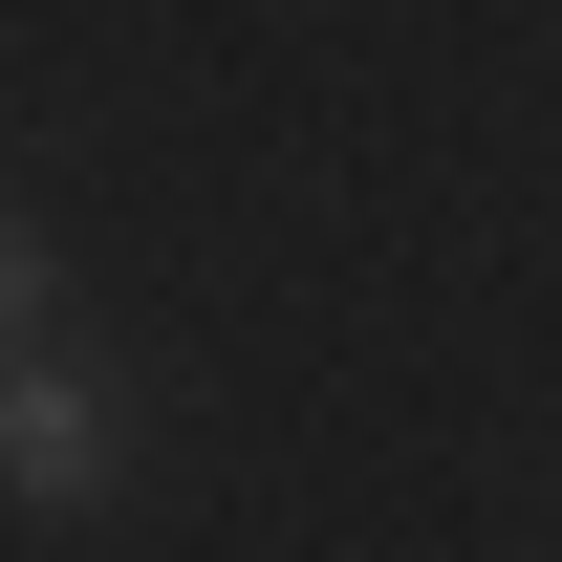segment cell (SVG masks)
Listing matches in <instances>:
<instances>
[{
    "label": "cell",
    "mask_w": 562,
    "mask_h": 562,
    "mask_svg": "<svg viewBox=\"0 0 562 562\" xmlns=\"http://www.w3.org/2000/svg\"><path fill=\"white\" fill-rule=\"evenodd\" d=\"M109 476H131V412H109L87 368H0V497H22V519H87Z\"/></svg>",
    "instance_id": "obj_1"
},
{
    "label": "cell",
    "mask_w": 562,
    "mask_h": 562,
    "mask_svg": "<svg viewBox=\"0 0 562 562\" xmlns=\"http://www.w3.org/2000/svg\"><path fill=\"white\" fill-rule=\"evenodd\" d=\"M44 303H66V260H44V238H22V216H0V347H22V325H44Z\"/></svg>",
    "instance_id": "obj_2"
}]
</instances>
